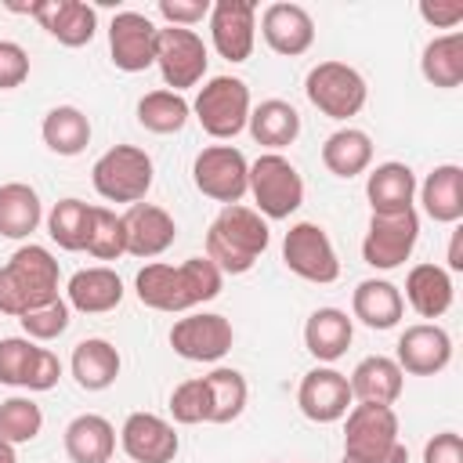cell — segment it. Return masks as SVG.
<instances>
[{"instance_id": "obj_1", "label": "cell", "mask_w": 463, "mask_h": 463, "mask_svg": "<svg viewBox=\"0 0 463 463\" xmlns=\"http://www.w3.org/2000/svg\"><path fill=\"white\" fill-rule=\"evenodd\" d=\"M224 286V275L217 271L213 260L206 257H188L181 264H163V260H148L137 279H134V293L145 307L152 311H192L206 300H213Z\"/></svg>"}, {"instance_id": "obj_2", "label": "cell", "mask_w": 463, "mask_h": 463, "mask_svg": "<svg viewBox=\"0 0 463 463\" xmlns=\"http://www.w3.org/2000/svg\"><path fill=\"white\" fill-rule=\"evenodd\" d=\"M268 242H271L268 221L253 206L232 203V206H221V213L210 221L203 257L213 260L221 275H246L260 260Z\"/></svg>"}, {"instance_id": "obj_3", "label": "cell", "mask_w": 463, "mask_h": 463, "mask_svg": "<svg viewBox=\"0 0 463 463\" xmlns=\"http://www.w3.org/2000/svg\"><path fill=\"white\" fill-rule=\"evenodd\" d=\"M58 282H61V271L54 253L47 246L22 242L7 257V264H0V315L22 318L25 311L61 297Z\"/></svg>"}, {"instance_id": "obj_4", "label": "cell", "mask_w": 463, "mask_h": 463, "mask_svg": "<svg viewBox=\"0 0 463 463\" xmlns=\"http://www.w3.org/2000/svg\"><path fill=\"white\" fill-rule=\"evenodd\" d=\"M394 405L354 402L344 416V459L340 463H409V449L398 434Z\"/></svg>"}, {"instance_id": "obj_5", "label": "cell", "mask_w": 463, "mask_h": 463, "mask_svg": "<svg viewBox=\"0 0 463 463\" xmlns=\"http://www.w3.org/2000/svg\"><path fill=\"white\" fill-rule=\"evenodd\" d=\"M152 177H156L152 156L137 145H112L90 166L94 192L109 203H127V206L145 203V195L152 188Z\"/></svg>"}, {"instance_id": "obj_6", "label": "cell", "mask_w": 463, "mask_h": 463, "mask_svg": "<svg viewBox=\"0 0 463 463\" xmlns=\"http://www.w3.org/2000/svg\"><path fill=\"white\" fill-rule=\"evenodd\" d=\"M250 195L264 221H286L304 206V177L282 152H260L250 163Z\"/></svg>"}, {"instance_id": "obj_7", "label": "cell", "mask_w": 463, "mask_h": 463, "mask_svg": "<svg viewBox=\"0 0 463 463\" xmlns=\"http://www.w3.org/2000/svg\"><path fill=\"white\" fill-rule=\"evenodd\" d=\"M250 109H253L250 87L239 76H210L199 87L195 101H192V112H195L199 127L217 141H232L235 134H242L246 119H250Z\"/></svg>"}, {"instance_id": "obj_8", "label": "cell", "mask_w": 463, "mask_h": 463, "mask_svg": "<svg viewBox=\"0 0 463 463\" xmlns=\"http://www.w3.org/2000/svg\"><path fill=\"white\" fill-rule=\"evenodd\" d=\"M304 94L322 116L351 119V116H358L365 109L369 87H365V76L354 65H347V61H318L304 76Z\"/></svg>"}, {"instance_id": "obj_9", "label": "cell", "mask_w": 463, "mask_h": 463, "mask_svg": "<svg viewBox=\"0 0 463 463\" xmlns=\"http://www.w3.org/2000/svg\"><path fill=\"white\" fill-rule=\"evenodd\" d=\"M210 65V51L195 29H177V25H159L156 33V69L166 83V90L181 94L195 83H203Z\"/></svg>"}, {"instance_id": "obj_10", "label": "cell", "mask_w": 463, "mask_h": 463, "mask_svg": "<svg viewBox=\"0 0 463 463\" xmlns=\"http://www.w3.org/2000/svg\"><path fill=\"white\" fill-rule=\"evenodd\" d=\"M416 242H420L416 206L398 210V213H373L365 239H362V260L376 271H394L412 257Z\"/></svg>"}, {"instance_id": "obj_11", "label": "cell", "mask_w": 463, "mask_h": 463, "mask_svg": "<svg viewBox=\"0 0 463 463\" xmlns=\"http://www.w3.org/2000/svg\"><path fill=\"white\" fill-rule=\"evenodd\" d=\"M282 264L315 286H329L340 279V257L333 250V239L322 224L315 221H297L289 224L286 239H282Z\"/></svg>"}, {"instance_id": "obj_12", "label": "cell", "mask_w": 463, "mask_h": 463, "mask_svg": "<svg viewBox=\"0 0 463 463\" xmlns=\"http://www.w3.org/2000/svg\"><path fill=\"white\" fill-rule=\"evenodd\" d=\"M192 181L213 203H242L250 192V159L235 145H206L192 163Z\"/></svg>"}, {"instance_id": "obj_13", "label": "cell", "mask_w": 463, "mask_h": 463, "mask_svg": "<svg viewBox=\"0 0 463 463\" xmlns=\"http://www.w3.org/2000/svg\"><path fill=\"white\" fill-rule=\"evenodd\" d=\"M61 380V362L54 351L40 347L29 336L0 340V383L25 391H51Z\"/></svg>"}, {"instance_id": "obj_14", "label": "cell", "mask_w": 463, "mask_h": 463, "mask_svg": "<svg viewBox=\"0 0 463 463\" xmlns=\"http://www.w3.org/2000/svg\"><path fill=\"white\" fill-rule=\"evenodd\" d=\"M235 329L217 311H192L170 326V347L184 362H221L232 351Z\"/></svg>"}, {"instance_id": "obj_15", "label": "cell", "mask_w": 463, "mask_h": 463, "mask_svg": "<svg viewBox=\"0 0 463 463\" xmlns=\"http://www.w3.org/2000/svg\"><path fill=\"white\" fill-rule=\"evenodd\" d=\"M210 40L232 65L246 61L257 43V4L253 0H213L210 4Z\"/></svg>"}, {"instance_id": "obj_16", "label": "cell", "mask_w": 463, "mask_h": 463, "mask_svg": "<svg viewBox=\"0 0 463 463\" xmlns=\"http://www.w3.org/2000/svg\"><path fill=\"white\" fill-rule=\"evenodd\" d=\"M156 33L159 25L141 11H119L109 22V54L119 72H145L156 65Z\"/></svg>"}, {"instance_id": "obj_17", "label": "cell", "mask_w": 463, "mask_h": 463, "mask_svg": "<svg viewBox=\"0 0 463 463\" xmlns=\"http://www.w3.org/2000/svg\"><path fill=\"white\" fill-rule=\"evenodd\" d=\"M297 405L311 423H336L347 416V409L354 405L351 398V383L340 369L333 365H315L300 376L297 387Z\"/></svg>"}, {"instance_id": "obj_18", "label": "cell", "mask_w": 463, "mask_h": 463, "mask_svg": "<svg viewBox=\"0 0 463 463\" xmlns=\"http://www.w3.org/2000/svg\"><path fill=\"white\" fill-rule=\"evenodd\" d=\"M394 362L409 376H438L452 362V336L438 322H416L405 326L394 347Z\"/></svg>"}, {"instance_id": "obj_19", "label": "cell", "mask_w": 463, "mask_h": 463, "mask_svg": "<svg viewBox=\"0 0 463 463\" xmlns=\"http://www.w3.org/2000/svg\"><path fill=\"white\" fill-rule=\"evenodd\" d=\"M119 449L134 463H174L181 452V438L170 420L156 412H130L119 427Z\"/></svg>"}, {"instance_id": "obj_20", "label": "cell", "mask_w": 463, "mask_h": 463, "mask_svg": "<svg viewBox=\"0 0 463 463\" xmlns=\"http://www.w3.org/2000/svg\"><path fill=\"white\" fill-rule=\"evenodd\" d=\"M29 18H36L61 47H83L98 33V11L83 0H33Z\"/></svg>"}, {"instance_id": "obj_21", "label": "cell", "mask_w": 463, "mask_h": 463, "mask_svg": "<svg viewBox=\"0 0 463 463\" xmlns=\"http://www.w3.org/2000/svg\"><path fill=\"white\" fill-rule=\"evenodd\" d=\"M119 217H123V232H127V253L137 260H152V257L166 253L177 239L174 217L156 203H134Z\"/></svg>"}, {"instance_id": "obj_22", "label": "cell", "mask_w": 463, "mask_h": 463, "mask_svg": "<svg viewBox=\"0 0 463 463\" xmlns=\"http://www.w3.org/2000/svg\"><path fill=\"white\" fill-rule=\"evenodd\" d=\"M260 36H264V43L275 54L297 58V54L311 51V43H315V18L300 4L279 0V4H268L264 7V14H260Z\"/></svg>"}, {"instance_id": "obj_23", "label": "cell", "mask_w": 463, "mask_h": 463, "mask_svg": "<svg viewBox=\"0 0 463 463\" xmlns=\"http://www.w3.org/2000/svg\"><path fill=\"white\" fill-rule=\"evenodd\" d=\"M119 300H123V279L105 264L80 268L65 286V304L80 315H105L119 307Z\"/></svg>"}, {"instance_id": "obj_24", "label": "cell", "mask_w": 463, "mask_h": 463, "mask_svg": "<svg viewBox=\"0 0 463 463\" xmlns=\"http://www.w3.org/2000/svg\"><path fill=\"white\" fill-rule=\"evenodd\" d=\"M351 340H354V318L340 307H318L304 322V347L322 365H333L336 358H344Z\"/></svg>"}, {"instance_id": "obj_25", "label": "cell", "mask_w": 463, "mask_h": 463, "mask_svg": "<svg viewBox=\"0 0 463 463\" xmlns=\"http://www.w3.org/2000/svg\"><path fill=\"white\" fill-rule=\"evenodd\" d=\"M416 174L409 163H398V159H387V163H376L369 174H365V199L373 206V213H398V210H409L412 199H416Z\"/></svg>"}, {"instance_id": "obj_26", "label": "cell", "mask_w": 463, "mask_h": 463, "mask_svg": "<svg viewBox=\"0 0 463 463\" xmlns=\"http://www.w3.org/2000/svg\"><path fill=\"white\" fill-rule=\"evenodd\" d=\"M416 195L423 203V213L434 224H459L463 217V166L441 163L434 166L423 184H416Z\"/></svg>"}, {"instance_id": "obj_27", "label": "cell", "mask_w": 463, "mask_h": 463, "mask_svg": "<svg viewBox=\"0 0 463 463\" xmlns=\"http://www.w3.org/2000/svg\"><path fill=\"white\" fill-rule=\"evenodd\" d=\"M405 315L402 289L387 279H362L351 293V318H358L369 329H394Z\"/></svg>"}, {"instance_id": "obj_28", "label": "cell", "mask_w": 463, "mask_h": 463, "mask_svg": "<svg viewBox=\"0 0 463 463\" xmlns=\"http://www.w3.org/2000/svg\"><path fill=\"white\" fill-rule=\"evenodd\" d=\"M351 398L354 402H369V405H394L402 398V387H405V373L398 369L394 358L387 354H369L362 358L351 376Z\"/></svg>"}, {"instance_id": "obj_29", "label": "cell", "mask_w": 463, "mask_h": 463, "mask_svg": "<svg viewBox=\"0 0 463 463\" xmlns=\"http://www.w3.org/2000/svg\"><path fill=\"white\" fill-rule=\"evenodd\" d=\"M61 445L72 463H109L116 452V427L98 412H80L65 423Z\"/></svg>"}, {"instance_id": "obj_30", "label": "cell", "mask_w": 463, "mask_h": 463, "mask_svg": "<svg viewBox=\"0 0 463 463\" xmlns=\"http://www.w3.org/2000/svg\"><path fill=\"white\" fill-rule=\"evenodd\" d=\"M119 369H123L119 351L101 336H87L72 347L69 373L83 391H109L119 380Z\"/></svg>"}, {"instance_id": "obj_31", "label": "cell", "mask_w": 463, "mask_h": 463, "mask_svg": "<svg viewBox=\"0 0 463 463\" xmlns=\"http://www.w3.org/2000/svg\"><path fill=\"white\" fill-rule=\"evenodd\" d=\"M452 297H456V286H452V275L441 264H416V268H409L405 297L402 300H409V307L420 318H441L452 307Z\"/></svg>"}, {"instance_id": "obj_32", "label": "cell", "mask_w": 463, "mask_h": 463, "mask_svg": "<svg viewBox=\"0 0 463 463\" xmlns=\"http://www.w3.org/2000/svg\"><path fill=\"white\" fill-rule=\"evenodd\" d=\"M246 130H250V137L260 148L282 152L286 145H293L300 137V112L289 101H282V98H268V101H260V105L250 109Z\"/></svg>"}, {"instance_id": "obj_33", "label": "cell", "mask_w": 463, "mask_h": 463, "mask_svg": "<svg viewBox=\"0 0 463 463\" xmlns=\"http://www.w3.org/2000/svg\"><path fill=\"white\" fill-rule=\"evenodd\" d=\"M322 166L333 177H358L373 166V137L358 127H340L322 141Z\"/></svg>"}, {"instance_id": "obj_34", "label": "cell", "mask_w": 463, "mask_h": 463, "mask_svg": "<svg viewBox=\"0 0 463 463\" xmlns=\"http://www.w3.org/2000/svg\"><path fill=\"white\" fill-rule=\"evenodd\" d=\"M43 221V203L33 184L25 181H7L0 184V235L4 239H29Z\"/></svg>"}, {"instance_id": "obj_35", "label": "cell", "mask_w": 463, "mask_h": 463, "mask_svg": "<svg viewBox=\"0 0 463 463\" xmlns=\"http://www.w3.org/2000/svg\"><path fill=\"white\" fill-rule=\"evenodd\" d=\"M40 137L54 156H80L90 145V119L76 105H54L40 123Z\"/></svg>"}, {"instance_id": "obj_36", "label": "cell", "mask_w": 463, "mask_h": 463, "mask_svg": "<svg viewBox=\"0 0 463 463\" xmlns=\"http://www.w3.org/2000/svg\"><path fill=\"white\" fill-rule=\"evenodd\" d=\"M420 72L430 87L452 90L463 83V33L434 36L420 54Z\"/></svg>"}, {"instance_id": "obj_37", "label": "cell", "mask_w": 463, "mask_h": 463, "mask_svg": "<svg viewBox=\"0 0 463 463\" xmlns=\"http://www.w3.org/2000/svg\"><path fill=\"white\" fill-rule=\"evenodd\" d=\"M206 391H210V423H232L242 416L246 402H250V383L239 369L217 365L213 373L203 376Z\"/></svg>"}, {"instance_id": "obj_38", "label": "cell", "mask_w": 463, "mask_h": 463, "mask_svg": "<svg viewBox=\"0 0 463 463\" xmlns=\"http://www.w3.org/2000/svg\"><path fill=\"white\" fill-rule=\"evenodd\" d=\"M90 210L83 199H58L51 206V213L43 217L47 221V235L51 242H58L61 250L76 253V250H87V235H90Z\"/></svg>"}, {"instance_id": "obj_39", "label": "cell", "mask_w": 463, "mask_h": 463, "mask_svg": "<svg viewBox=\"0 0 463 463\" xmlns=\"http://www.w3.org/2000/svg\"><path fill=\"white\" fill-rule=\"evenodd\" d=\"M192 116V105L184 101V94H174V90H148L141 101H137V123L148 130V134H177L184 130Z\"/></svg>"}, {"instance_id": "obj_40", "label": "cell", "mask_w": 463, "mask_h": 463, "mask_svg": "<svg viewBox=\"0 0 463 463\" xmlns=\"http://www.w3.org/2000/svg\"><path fill=\"white\" fill-rule=\"evenodd\" d=\"M43 430V409L25 398V394H11L0 402V438L11 445H25Z\"/></svg>"}, {"instance_id": "obj_41", "label": "cell", "mask_w": 463, "mask_h": 463, "mask_svg": "<svg viewBox=\"0 0 463 463\" xmlns=\"http://www.w3.org/2000/svg\"><path fill=\"white\" fill-rule=\"evenodd\" d=\"M87 253L94 260H119L127 253V232H123V217L116 210H109V206H94L90 210Z\"/></svg>"}, {"instance_id": "obj_42", "label": "cell", "mask_w": 463, "mask_h": 463, "mask_svg": "<svg viewBox=\"0 0 463 463\" xmlns=\"http://www.w3.org/2000/svg\"><path fill=\"white\" fill-rule=\"evenodd\" d=\"M18 322H22V333H25L29 340L47 344V340H58V336L69 329V322H72V307L65 304V297H54V300H47V304L25 311Z\"/></svg>"}, {"instance_id": "obj_43", "label": "cell", "mask_w": 463, "mask_h": 463, "mask_svg": "<svg viewBox=\"0 0 463 463\" xmlns=\"http://www.w3.org/2000/svg\"><path fill=\"white\" fill-rule=\"evenodd\" d=\"M170 416H174V423H184V427L210 423V391H206L203 376L181 380L170 391Z\"/></svg>"}, {"instance_id": "obj_44", "label": "cell", "mask_w": 463, "mask_h": 463, "mask_svg": "<svg viewBox=\"0 0 463 463\" xmlns=\"http://www.w3.org/2000/svg\"><path fill=\"white\" fill-rule=\"evenodd\" d=\"M29 80V51L14 40H0V90H14Z\"/></svg>"}, {"instance_id": "obj_45", "label": "cell", "mask_w": 463, "mask_h": 463, "mask_svg": "<svg viewBox=\"0 0 463 463\" xmlns=\"http://www.w3.org/2000/svg\"><path fill=\"white\" fill-rule=\"evenodd\" d=\"M156 11H159V18H163L166 25L192 29V25H199L203 18H210V0H159Z\"/></svg>"}, {"instance_id": "obj_46", "label": "cell", "mask_w": 463, "mask_h": 463, "mask_svg": "<svg viewBox=\"0 0 463 463\" xmlns=\"http://www.w3.org/2000/svg\"><path fill=\"white\" fill-rule=\"evenodd\" d=\"M423 463H463V438L456 430H441L423 445Z\"/></svg>"}, {"instance_id": "obj_47", "label": "cell", "mask_w": 463, "mask_h": 463, "mask_svg": "<svg viewBox=\"0 0 463 463\" xmlns=\"http://www.w3.org/2000/svg\"><path fill=\"white\" fill-rule=\"evenodd\" d=\"M420 18H423L427 25H434V29H452V33H456V25L463 22V4H459V0H449V4H430V0H423V4H420Z\"/></svg>"}, {"instance_id": "obj_48", "label": "cell", "mask_w": 463, "mask_h": 463, "mask_svg": "<svg viewBox=\"0 0 463 463\" xmlns=\"http://www.w3.org/2000/svg\"><path fill=\"white\" fill-rule=\"evenodd\" d=\"M449 268L445 271H463V228H456L452 232V239H449Z\"/></svg>"}, {"instance_id": "obj_49", "label": "cell", "mask_w": 463, "mask_h": 463, "mask_svg": "<svg viewBox=\"0 0 463 463\" xmlns=\"http://www.w3.org/2000/svg\"><path fill=\"white\" fill-rule=\"evenodd\" d=\"M0 463H18L14 445H11V441H4V438H0Z\"/></svg>"}]
</instances>
